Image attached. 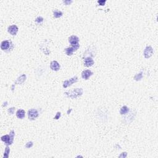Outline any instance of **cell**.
I'll use <instances>...</instances> for the list:
<instances>
[{"label": "cell", "mask_w": 158, "mask_h": 158, "mask_svg": "<svg viewBox=\"0 0 158 158\" xmlns=\"http://www.w3.org/2000/svg\"><path fill=\"white\" fill-rule=\"evenodd\" d=\"M83 93L82 88H75L72 91H70L68 92H66L65 95L69 98H70L72 99H75L79 96H81Z\"/></svg>", "instance_id": "cell-1"}, {"label": "cell", "mask_w": 158, "mask_h": 158, "mask_svg": "<svg viewBox=\"0 0 158 158\" xmlns=\"http://www.w3.org/2000/svg\"><path fill=\"white\" fill-rule=\"evenodd\" d=\"M38 115H39V114L36 109H31L28 111V117H29V120H35L38 117Z\"/></svg>", "instance_id": "cell-3"}, {"label": "cell", "mask_w": 158, "mask_h": 158, "mask_svg": "<svg viewBox=\"0 0 158 158\" xmlns=\"http://www.w3.org/2000/svg\"><path fill=\"white\" fill-rule=\"evenodd\" d=\"M25 79H26V75L25 74L22 75H21V77L19 78H18V79L17 80V81L16 82V83H22L25 80Z\"/></svg>", "instance_id": "cell-16"}, {"label": "cell", "mask_w": 158, "mask_h": 158, "mask_svg": "<svg viewBox=\"0 0 158 158\" xmlns=\"http://www.w3.org/2000/svg\"><path fill=\"white\" fill-rule=\"evenodd\" d=\"M128 111H129V109H128V107L126 106H122V108H121V109H120V114L123 115V114H127Z\"/></svg>", "instance_id": "cell-14"}, {"label": "cell", "mask_w": 158, "mask_h": 158, "mask_svg": "<svg viewBox=\"0 0 158 158\" xmlns=\"http://www.w3.org/2000/svg\"><path fill=\"white\" fill-rule=\"evenodd\" d=\"M153 49L151 46H148L146 47V48L144 50L143 54L145 57L148 59L149 58L153 55Z\"/></svg>", "instance_id": "cell-4"}, {"label": "cell", "mask_w": 158, "mask_h": 158, "mask_svg": "<svg viewBox=\"0 0 158 158\" xmlns=\"http://www.w3.org/2000/svg\"><path fill=\"white\" fill-rule=\"evenodd\" d=\"M10 153V149L7 146L6 148H5V151H4V154L3 158H8L9 157V154Z\"/></svg>", "instance_id": "cell-17"}, {"label": "cell", "mask_w": 158, "mask_h": 158, "mask_svg": "<svg viewBox=\"0 0 158 158\" xmlns=\"http://www.w3.org/2000/svg\"><path fill=\"white\" fill-rule=\"evenodd\" d=\"M33 146V142L32 141H30V142H28L26 145H25V147L27 148H30L32 147Z\"/></svg>", "instance_id": "cell-20"}, {"label": "cell", "mask_w": 158, "mask_h": 158, "mask_svg": "<svg viewBox=\"0 0 158 158\" xmlns=\"http://www.w3.org/2000/svg\"><path fill=\"white\" fill-rule=\"evenodd\" d=\"M79 41V38L78 36L75 35H72V36H70L69 38V42L72 45H74V44H78Z\"/></svg>", "instance_id": "cell-10"}, {"label": "cell", "mask_w": 158, "mask_h": 158, "mask_svg": "<svg viewBox=\"0 0 158 158\" xmlns=\"http://www.w3.org/2000/svg\"><path fill=\"white\" fill-rule=\"evenodd\" d=\"M14 130H12V131L10 132L9 135H4V136H1V140L3 141L5 143V144L6 145H12V143H13V141H14Z\"/></svg>", "instance_id": "cell-2"}, {"label": "cell", "mask_w": 158, "mask_h": 158, "mask_svg": "<svg viewBox=\"0 0 158 158\" xmlns=\"http://www.w3.org/2000/svg\"><path fill=\"white\" fill-rule=\"evenodd\" d=\"M14 111H15L14 108H11L8 109V112L11 114H14Z\"/></svg>", "instance_id": "cell-22"}, {"label": "cell", "mask_w": 158, "mask_h": 158, "mask_svg": "<svg viewBox=\"0 0 158 158\" xmlns=\"http://www.w3.org/2000/svg\"><path fill=\"white\" fill-rule=\"evenodd\" d=\"M61 112H57V114H56V116L54 117V119H56V120H57V119H58V118H60L61 117Z\"/></svg>", "instance_id": "cell-23"}, {"label": "cell", "mask_w": 158, "mask_h": 158, "mask_svg": "<svg viewBox=\"0 0 158 158\" xmlns=\"http://www.w3.org/2000/svg\"><path fill=\"white\" fill-rule=\"evenodd\" d=\"M64 3L65 4H66V5H69V4H70V3H72V1H64Z\"/></svg>", "instance_id": "cell-24"}, {"label": "cell", "mask_w": 158, "mask_h": 158, "mask_svg": "<svg viewBox=\"0 0 158 158\" xmlns=\"http://www.w3.org/2000/svg\"><path fill=\"white\" fill-rule=\"evenodd\" d=\"M18 30H19V29H18V27L17 25H13L8 27V31L11 35H16V34H17V33H18Z\"/></svg>", "instance_id": "cell-7"}, {"label": "cell", "mask_w": 158, "mask_h": 158, "mask_svg": "<svg viewBox=\"0 0 158 158\" xmlns=\"http://www.w3.org/2000/svg\"><path fill=\"white\" fill-rule=\"evenodd\" d=\"M106 0H100V1H98V3L100 5V6H104L106 3Z\"/></svg>", "instance_id": "cell-21"}, {"label": "cell", "mask_w": 158, "mask_h": 158, "mask_svg": "<svg viewBox=\"0 0 158 158\" xmlns=\"http://www.w3.org/2000/svg\"><path fill=\"white\" fill-rule=\"evenodd\" d=\"M60 64L56 61H53L50 64V68L54 71H58L60 69Z\"/></svg>", "instance_id": "cell-8"}, {"label": "cell", "mask_w": 158, "mask_h": 158, "mask_svg": "<svg viewBox=\"0 0 158 158\" xmlns=\"http://www.w3.org/2000/svg\"><path fill=\"white\" fill-rule=\"evenodd\" d=\"M11 45H13L12 42L9 40H4L1 43V48L2 50L5 51L8 49H11Z\"/></svg>", "instance_id": "cell-5"}, {"label": "cell", "mask_w": 158, "mask_h": 158, "mask_svg": "<svg viewBox=\"0 0 158 158\" xmlns=\"http://www.w3.org/2000/svg\"><path fill=\"white\" fill-rule=\"evenodd\" d=\"M16 116L19 118L22 119L24 118L25 116V112L23 109H19L17 112H16Z\"/></svg>", "instance_id": "cell-12"}, {"label": "cell", "mask_w": 158, "mask_h": 158, "mask_svg": "<svg viewBox=\"0 0 158 158\" xmlns=\"http://www.w3.org/2000/svg\"><path fill=\"white\" fill-rule=\"evenodd\" d=\"M141 78H142V74H141V73H140V74H136V75L135 76V80H141Z\"/></svg>", "instance_id": "cell-18"}, {"label": "cell", "mask_w": 158, "mask_h": 158, "mask_svg": "<svg viewBox=\"0 0 158 158\" xmlns=\"http://www.w3.org/2000/svg\"><path fill=\"white\" fill-rule=\"evenodd\" d=\"M84 64L86 67H91L94 64V61L92 58L90 57H87L85 58L84 59Z\"/></svg>", "instance_id": "cell-11"}, {"label": "cell", "mask_w": 158, "mask_h": 158, "mask_svg": "<svg viewBox=\"0 0 158 158\" xmlns=\"http://www.w3.org/2000/svg\"><path fill=\"white\" fill-rule=\"evenodd\" d=\"M43 21V18H42V17H40H40H38V18L35 19V22L38 23V24H40V23H41Z\"/></svg>", "instance_id": "cell-19"}, {"label": "cell", "mask_w": 158, "mask_h": 158, "mask_svg": "<svg viewBox=\"0 0 158 158\" xmlns=\"http://www.w3.org/2000/svg\"><path fill=\"white\" fill-rule=\"evenodd\" d=\"M78 80V78L77 76H75L74 77L71 78L69 80H67L64 82L63 84V87L64 88H67V87H68L69 86H70L72 84H73L74 83L76 82Z\"/></svg>", "instance_id": "cell-6"}, {"label": "cell", "mask_w": 158, "mask_h": 158, "mask_svg": "<svg viewBox=\"0 0 158 158\" xmlns=\"http://www.w3.org/2000/svg\"><path fill=\"white\" fill-rule=\"evenodd\" d=\"M53 16L55 18H59L62 16V13L60 11H57V10H54L53 11Z\"/></svg>", "instance_id": "cell-15"}, {"label": "cell", "mask_w": 158, "mask_h": 158, "mask_svg": "<svg viewBox=\"0 0 158 158\" xmlns=\"http://www.w3.org/2000/svg\"><path fill=\"white\" fill-rule=\"evenodd\" d=\"M92 74L93 72L90 70H85L82 72V77L85 80H88L92 75Z\"/></svg>", "instance_id": "cell-9"}, {"label": "cell", "mask_w": 158, "mask_h": 158, "mask_svg": "<svg viewBox=\"0 0 158 158\" xmlns=\"http://www.w3.org/2000/svg\"><path fill=\"white\" fill-rule=\"evenodd\" d=\"M64 51L67 56L72 55L73 53L74 52V51H75L74 49V48H73V46H72V47H69V48H67L65 49Z\"/></svg>", "instance_id": "cell-13"}]
</instances>
